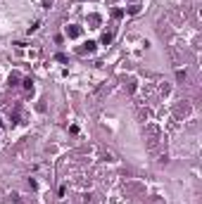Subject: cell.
<instances>
[{"mask_svg": "<svg viewBox=\"0 0 202 204\" xmlns=\"http://www.w3.org/2000/svg\"><path fill=\"white\" fill-rule=\"evenodd\" d=\"M64 33H67V38H76V36H81V28L79 26H67Z\"/></svg>", "mask_w": 202, "mask_h": 204, "instance_id": "6da1fadb", "label": "cell"}, {"mask_svg": "<svg viewBox=\"0 0 202 204\" xmlns=\"http://www.w3.org/2000/svg\"><path fill=\"white\" fill-rule=\"evenodd\" d=\"M112 41V33H105V36H102V43H105V45H107V43Z\"/></svg>", "mask_w": 202, "mask_h": 204, "instance_id": "7a4b0ae2", "label": "cell"}]
</instances>
